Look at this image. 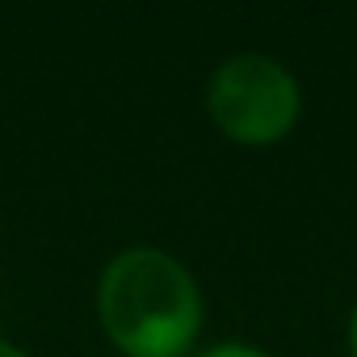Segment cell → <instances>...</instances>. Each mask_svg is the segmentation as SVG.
<instances>
[{
  "mask_svg": "<svg viewBox=\"0 0 357 357\" xmlns=\"http://www.w3.org/2000/svg\"><path fill=\"white\" fill-rule=\"evenodd\" d=\"M97 319L126 357H185L202 332V290L164 248H122L97 282Z\"/></svg>",
  "mask_w": 357,
  "mask_h": 357,
  "instance_id": "6da1fadb",
  "label": "cell"
},
{
  "mask_svg": "<svg viewBox=\"0 0 357 357\" xmlns=\"http://www.w3.org/2000/svg\"><path fill=\"white\" fill-rule=\"evenodd\" d=\"M206 109L231 143L269 147L294 130L303 114V89L282 59L244 51V55H227L211 72Z\"/></svg>",
  "mask_w": 357,
  "mask_h": 357,
  "instance_id": "7a4b0ae2",
  "label": "cell"
},
{
  "mask_svg": "<svg viewBox=\"0 0 357 357\" xmlns=\"http://www.w3.org/2000/svg\"><path fill=\"white\" fill-rule=\"evenodd\" d=\"M194 357H269V353H261V349H252V344H240V340H219V344H206V349L194 353Z\"/></svg>",
  "mask_w": 357,
  "mask_h": 357,
  "instance_id": "3957f363",
  "label": "cell"
},
{
  "mask_svg": "<svg viewBox=\"0 0 357 357\" xmlns=\"http://www.w3.org/2000/svg\"><path fill=\"white\" fill-rule=\"evenodd\" d=\"M0 357H30L26 349H17L13 340H5V336H0Z\"/></svg>",
  "mask_w": 357,
  "mask_h": 357,
  "instance_id": "277c9868",
  "label": "cell"
},
{
  "mask_svg": "<svg viewBox=\"0 0 357 357\" xmlns=\"http://www.w3.org/2000/svg\"><path fill=\"white\" fill-rule=\"evenodd\" d=\"M349 353L357 357V307H353V315H349Z\"/></svg>",
  "mask_w": 357,
  "mask_h": 357,
  "instance_id": "5b68a950",
  "label": "cell"
}]
</instances>
